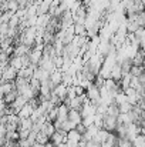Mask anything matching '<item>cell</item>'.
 Instances as JSON below:
<instances>
[{"label": "cell", "instance_id": "6da1fadb", "mask_svg": "<svg viewBox=\"0 0 145 147\" xmlns=\"http://www.w3.org/2000/svg\"><path fill=\"white\" fill-rule=\"evenodd\" d=\"M87 96L90 98V101L91 103H94V104H101V97H102V94H101V87H98L96 83H91L88 87H87Z\"/></svg>", "mask_w": 145, "mask_h": 147}, {"label": "cell", "instance_id": "7a4b0ae2", "mask_svg": "<svg viewBox=\"0 0 145 147\" xmlns=\"http://www.w3.org/2000/svg\"><path fill=\"white\" fill-rule=\"evenodd\" d=\"M118 126V117L117 116H111V114H105L104 116V129H107L108 131H115Z\"/></svg>", "mask_w": 145, "mask_h": 147}, {"label": "cell", "instance_id": "3957f363", "mask_svg": "<svg viewBox=\"0 0 145 147\" xmlns=\"http://www.w3.org/2000/svg\"><path fill=\"white\" fill-rule=\"evenodd\" d=\"M50 140L54 143V146L58 147L61 143H65L67 142V131L60 129V130H55V133L50 137Z\"/></svg>", "mask_w": 145, "mask_h": 147}, {"label": "cell", "instance_id": "277c9868", "mask_svg": "<svg viewBox=\"0 0 145 147\" xmlns=\"http://www.w3.org/2000/svg\"><path fill=\"white\" fill-rule=\"evenodd\" d=\"M3 73V76H1V82H14L16 80V77H17V74H19V70H16L14 67H11V66H9L6 70H3L1 71Z\"/></svg>", "mask_w": 145, "mask_h": 147}, {"label": "cell", "instance_id": "5b68a950", "mask_svg": "<svg viewBox=\"0 0 145 147\" xmlns=\"http://www.w3.org/2000/svg\"><path fill=\"white\" fill-rule=\"evenodd\" d=\"M34 110H36V107L29 101V103H27V104H26V106H24L19 113H17V114H19V117H20V119H27V117H31V116H33Z\"/></svg>", "mask_w": 145, "mask_h": 147}, {"label": "cell", "instance_id": "8992f818", "mask_svg": "<svg viewBox=\"0 0 145 147\" xmlns=\"http://www.w3.org/2000/svg\"><path fill=\"white\" fill-rule=\"evenodd\" d=\"M53 93H54L55 96H58V97L64 101V98H67V96H68V86L64 84V83H61V84H58V86L54 87Z\"/></svg>", "mask_w": 145, "mask_h": 147}, {"label": "cell", "instance_id": "52a82bcc", "mask_svg": "<svg viewBox=\"0 0 145 147\" xmlns=\"http://www.w3.org/2000/svg\"><path fill=\"white\" fill-rule=\"evenodd\" d=\"M27 103H29V98H26L24 96L19 94V96H17V98H16V100H14V101H13L10 106L14 109V111H16V113H19V111H20V110H21V109H23V107H24Z\"/></svg>", "mask_w": 145, "mask_h": 147}, {"label": "cell", "instance_id": "ba28073f", "mask_svg": "<svg viewBox=\"0 0 145 147\" xmlns=\"http://www.w3.org/2000/svg\"><path fill=\"white\" fill-rule=\"evenodd\" d=\"M110 133H111V131H108L107 129H100V130H98V133H97L96 136H94L93 142H94L96 144H102V143H104V142L108 139Z\"/></svg>", "mask_w": 145, "mask_h": 147}, {"label": "cell", "instance_id": "9c48e42d", "mask_svg": "<svg viewBox=\"0 0 145 147\" xmlns=\"http://www.w3.org/2000/svg\"><path fill=\"white\" fill-rule=\"evenodd\" d=\"M110 77H112L115 82H121V79L124 77V70H122V66H121L120 63H117V64L112 67Z\"/></svg>", "mask_w": 145, "mask_h": 147}, {"label": "cell", "instance_id": "30bf717a", "mask_svg": "<svg viewBox=\"0 0 145 147\" xmlns=\"http://www.w3.org/2000/svg\"><path fill=\"white\" fill-rule=\"evenodd\" d=\"M68 119H70L73 123H76V124H80V123H83V120H84V117H83V114H81V110H76V109H70Z\"/></svg>", "mask_w": 145, "mask_h": 147}, {"label": "cell", "instance_id": "8fae6325", "mask_svg": "<svg viewBox=\"0 0 145 147\" xmlns=\"http://www.w3.org/2000/svg\"><path fill=\"white\" fill-rule=\"evenodd\" d=\"M67 140H68V142H73V143H76V144H80V142L83 140V134H81L77 129H73V130H70V131L67 133Z\"/></svg>", "mask_w": 145, "mask_h": 147}, {"label": "cell", "instance_id": "7c38bea8", "mask_svg": "<svg viewBox=\"0 0 145 147\" xmlns=\"http://www.w3.org/2000/svg\"><path fill=\"white\" fill-rule=\"evenodd\" d=\"M63 79H64V71H63L61 69H58V70L53 71V73H51V76H50V80H51V83H53L54 86L61 84V83H63Z\"/></svg>", "mask_w": 145, "mask_h": 147}, {"label": "cell", "instance_id": "4fadbf2b", "mask_svg": "<svg viewBox=\"0 0 145 147\" xmlns=\"http://www.w3.org/2000/svg\"><path fill=\"white\" fill-rule=\"evenodd\" d=\"M14 90H17L14 82H1V94L3 96H6V94H9Z\"/></svg>", "mask_w": 145, "mask_h": 147}, {"label": "cell", "instance_id": "5bb4252c", "mask_svg": "<svg viewBox=\"0 0 145 147\" xmlns=\"http://www.w3.org/2000/svg\"><path fill=\"white\" fill-rule=\"evenodd\" d=\"M10 66L14 67L16 70L23 69V67H24V66H23V57H21V56H13V57L10 59Z\"/></svg>", "mask_w": 145, "mask_h": 147}, {"label": "cell", "instance_id": "9a60e30c", "mask_svg": "<svg viewBox=\"0 0 145 147\" xmlns=\"http://www.w3.org/2000/svg\"><path fill=\"white\" fill-rule=\"evenodd\" d=\"M141 26L135 22V20H128L127 19V29H128V33H135Z\"/></svg>", "mask_w": 145, "mask_h": 147}, {"label": "cell", "instance_id": "2e32d148", "mask_svg": "<svg viewBox=\"0 0 145 147\" xmlns=\"http://www.w3.org/2000/svg\"><path fill=\"white\" fill-rule=\"evenodd\" d=\"M17 96H19V92L17 90H14V92H11V93H9V94H6V96H3V100H4V103L6 104H11L16 98H17Z\"/></svg>", "mask_w": 145, "mask_h": 147}, {"label": "cell", "instance_id": "e0dca14e", "mask_svg": "<svg viewBox=\"0 0 145 147\" xmlns=\"http://www.w3.org/2000/svg\"><path fill=\"white\" fill-rule=\"evenodd\" d=\"M36 142L40 143V144H46V143L50 142V136L46 134V133H43V131H39L37 133V137H36Z\"/></svg>", "mask_w": 145, "mask_h": 147}, {"label": "cell", "instance_id": "ac0fdd59", "mask_svg": "<svg viewBox=\"0 0 145 147\" xmlns=\"http://www.w3.org/2000/svg\"><path fill=\"white\" fill-rule=\"evenodd\" d=\"M57 117H58V106L53 107V109L47 113V120L48 121H55Z\"/></svg>", "mask_w": 145, "mask_h": 147}, {"label": "cell", "instance_id": "d6986e66", "mask_svg": "<svg viewBox=\"0 0 145 147\" xmlns=\"http://www.w3.org/2000/svg\"><path fill=\"white\" fill-rule=\"evenodd\" d=\"M132 109H134V106H132L130 101H125V103L120 104V111H121V113H130Z\"/></svg>", "mask_w": 145, "mask_h": 147}, {"label": "cell", "instance_id": "ffe728a7", "mask_svg": "<svg viewBox=\"0 0 145 147\" xmlns=\"http://www.w3.org/2000/svg\"><path fill=\"white\" fill-rule=\"evenodd\" d=\"M19 133H20V140H26V139H29L31 130H19Z\"/></svg>", "mask_w": 145, "mask_h": 147}, {"label": "cell", "instance_id": "44dd1931", "mask_svg": "<svg viewBox=\"0 0 145 147\" xmlns=\"http://www.w3.org/2000/svg\"><path fill=\"white\" fill-rule=\"evenodd\" d=\"M33 147H46V146H44V144H40V143H37V142H36V143L33 144Z\"/></svg>", "mask_w": 145, "mask_h": 147}, {"label": "cell", "instance_id": "7402d4cb", "mask_svg": "<svg viewBox=\"0 0 145 147\" xmlns=\"http://www.w3.org/2000/svg\"><path fill=\"white\" fill-rule=\"evenodd\" d=\"M144 69H145V64H144Z\"/></svg>", "mask_w": 145, "mask_h": 147}]
</instances>
